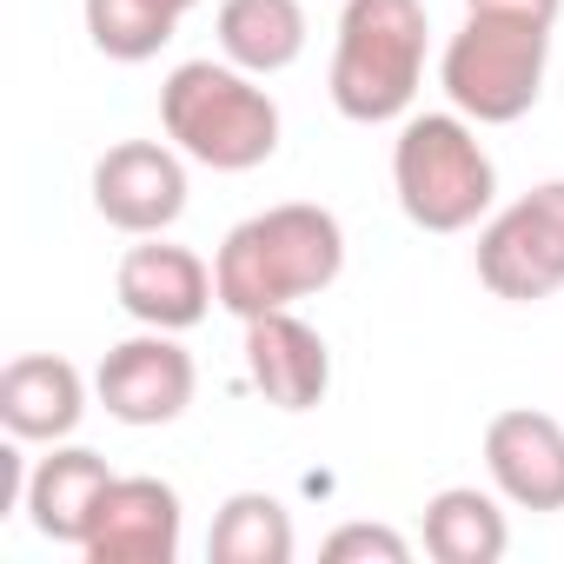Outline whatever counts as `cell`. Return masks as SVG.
<instances>
[{
    "label": "cell",
    "instance_id": "cell-1",
    "mask_svg": "<svg viewBox=\"0 0 564 564\" xmlns=\"http://www.w3.org/2000/svg\"><path fill=\"white\" fill-rule=\"evenodd\" d=\"M339 272H346V226L333 206H313V199H286L239 219L213 252L219 306L239 326L326 293Z\"/></svg>",
    "mask_w": 564,
    "mask_h": 564
},
{
    "label": "cell",
    "instance_id": "cell-2",
    "mask_svg": "<svg viewBox=\"0 0 564 564\" xmlns=\"http://www.w3.org/2000/svg\"><path fill=\"white\" fill-rule=\"evenodd\" d=\"M160 127L166 140L213 173H252L279 153V100L259 87V74L232 61H180L160 87Z\"/></svg>",
    "mask_w": 564,
    "mask_h": 564
},
{
    "label": "cell",
    "instance_id": "cell-3",
    "mask_svg": "<svg viewBox=\"0 0 564 564\" xmlns=\"http://www.w3.org/2000/svg\"><path fill=\"white\" fill-rule=\"evenodd\" d=\"M425 0H346L333 41V107L359 127L405 120L425 87Z\"/></svg>",
    "mask_w": 564,
    "mask_h": 564
},
{
    "label": "cell",
    "instance_id": "cell-4",
    "mask_svg": "<svg viewBox=\"0 0 564 564\" xmlns=\"http://www.w3.org/2000/svg\"><path fill=\"white\" fill-rule=\"evenodd\" d=\"M392 193L419 232H471L498 199V166L458 107L405 113L392 140Z\"/></svg>",
    "mask_w": 564,
    "mask_h": 564
},
{
    "label": "cell",
    "instance_id": "cell-5",
    "mask_svg": "<svg viewBox=\"0 0 564 564\" xmlns=\"http://www.w3.org/2000/svg\"><path fill=\"white\" fill-rule=\"evenodd\" d=\"M551 67V28L511 14H465L438 54V87L471 127H511L538 107Z\"/></svg>",
    "mask_w": 564,
    "mask_h": 564
},
{
    "label": "cell",
    "instance_id": "cell-6",
    "mask_svg": "<svg viewBox=\"0 0 564 564\" xmlns=\"http://www.w3.org/2000/svg\"><path fill=\"white\" fill-rule=\"evenodd\" d=\"M478 286L505 306L564 293V180H544L478 226Z\"/></svg>",
    "mask_w": 564,
    "mask_h": 564
},
{
    "label": "cell",
    "instance_id": "cell-7",
    "mask_svg": "<svg viewBox=\"0 0 564 564\" xmlns=\"http://www.w3.org/2000/svg\"><path fill=\"white\" fill-rule=\"evenodd\" d=\"M193 386H199L193 352L180 346V333H153V326H140L133 339L107 346V359H100V372H94L100 412L120 419V425H133V432L173 425V419L193 405Z\"/></svg>",
    "mask_w": 564,
    "mask_h": 564
},
{
    "label": "cell",
    "instance_id": "cell-8",
    "mask_svg": "<svg viewBox=\"0 0 564 564\" xmlns=\"http://www.w3.org/2000/svg\"><path fill=\"white\" fill-rule=\"evenodd\" d=\"M113 300L133 326L153 333H193L213 306H219V279L193 246H173L166 232H147L140 246L120 252L113 272Z\"/></svg>",
    "mask_w": 564,
    "mask_h": 564
},
{
    "label": "cell",
    "instance_id": "cell-9",
    "mask_svg": "<svg viewBox=\"0 0 564 564\" xmlns=\"http://www.w3.org/2000/svg\"><path fill=\"white\" fill-rule=\"evenodd\" d=\"M94 213L127 232H166L186 213V153L173 140H120L94 160Z\"/></svg>",
    "mask_w": 564,
    "mask_h": 564
},
{
    "label": "cell",
    "instance_id": "cell-10",
    "mask_svg": "<svg viewBox=\"0 0 564 564\" xmlns=\"http://www.w3.org/2000/svg\"><path fill=\"white\" fill-rule=\"evenodd\" d=\"M180 531H186V511H180V491L166 478H113V491L100 498V518L80 544L87 564H173L180 557Z\"/></svg>",
    "mask_w": 564,
    "mask_h": 564
},
{
    "label": "cell",
    "instance_id": "cell-11",
    "mask_svg": "<svg viewBox=\"0 0 564 564\" xmlns=\"http://www.w3.org/2000/svg\"><path fill=\"white\" fill-rule=\"evenodd\" d=\"M246 379L272 412H313L333 392V346L293 306L246 319Z\"/></svg>",
    "mask_w": 564,
    "mask_h": 564
},
{
    "label": "cell",
    "instance_id": "cell-12",
    "mask_svg": "<svg viewBox=\"0 0 564 564\" xmlns=\"http://www.w3.org/2000/svg\"><path fill=\"white\" fill-rule=\"evenodd\" d=\"M485 478L518 511H564V425L511 405L485 425Z\"/></svg>",
    "mask_w": 564,
    "mask_h": 564
},
{
    "label": "cell",
    "instance_id": "cell-13",
    "mask_svg": "<svg viewBox=\"0 0 564 564\" xmlns=\"http://www.w3.org/2000/svg\"><path fill=\"white\" fill-rule=\"evenodd\" d=\"M113 465L94 452V445H47V458H34V471H28V524L47 538V544H87V531H94V518H100V498L113 491Z\"/></svg>",
    "mask_w": 564,
    "mask_h": 564
},
{
    "label": "cell",
    "instance_id": "cell-14",
    "mask_svg": "<svg viewBox=\"0 0 564 564\" xmlns=\"http://www.w3.org/2000/svg\"><path fill=\"white\" fill-rule=\"evenodd\" d=\"M87 419V379L61 352H21L0 372V425L21 445H61Z\"/></svg>",
    "mask_w": 564,
    "mask_h": 564
},
{
    "label": "cell",
    "instance_id": "cell-15",
    "mask_svg": "<svg viewBox=\"0 0 564 564\" xmlns=\"http://www.w3.org/2000/svg\"><path fill=\"white\" fill-rule=\"evenodd\" d=\"M213 34H219V61L272 80V74H286L306 54V34L313 28H306L300 0H219Z\"/></svg>",
    "mask_w": 564,
    "mask_h": 564
},
{
    "label": "cell",
    "instance_id": "cell-16",
    "mask_svg": "<svg viewBox=\"0 0 564 564\" xmlns=\"http://www.w3.org/2000/svg\"><path fill=\"white\" fill-rule=\"evenodd\" d=\"M505 544H511V524H505L498 491L445 485L425 498V551L438 564H498Z\"/></svg>",
    "mask_w": 564,
    "mask_h": 564
},
{
    "label": "cell",
    "instance_id": "cell-17",
    "mask_svg": "<svg viewBox=\"0 0 564 564\" xmlns=\"http://www.w3.org/2000/svg\"><path fill=\"white\" fill-rule=\"evenodd\" d=\"M213 564H293V511L272 491H232L206 531Z\"/></svg>",
    "mask_w": 564,
    "mask_h": 564
},
{
    "label": "cell",
    "instance_id": "cell-18",
    "mask_svg": "<svg viewBox=\"0 0 564 564\" xmlns=\"http://www.w3.org/2000/svg\"><path fill=\"white\" fill-rule=\"evenodd\" d=\"M80 21H87V41L120 67L153 61L180 34V14L166 0H80Z\"/></svg>",
    "mask_w": 564,
    "mask_h": 564
},
{
    "label": "cell",
    "instance_id": "cell-19",
    "mask_svg": "<svg viewBox=\"0 0 564 564\" xmlns=\"http://www.w3.org/2000/svg\"><path fill=\"white\" fill-rule=\"evenodd\" d=\"M319 551H326L333 564H352V557H366V564H372V557H379V564H405V557H412V544H405L392 524H339Z\"/></svg>",
    "mask_w": 564,
    "mask_h": 564
},
{
    "label": "cell",
    "instance_id": "cell-20",
    "mask_svg": "<svg viewBox=\"0 0 564 564\" xmlns=\"http://www.w3.org/2000/svg\"><path fill=\"white\" fill-rule=\"evenodd\" d=\"M465 14H511V21H538V28H557L564 0H465Z\"/></svg>",
    "mask_w": 564,
    "mask_h": 564
},
{
    "label": "cell",
    "instance_id": "cell-21",
    "mask_svg": "<svg viewBox=\"0 0 564 564\" xmlns=\"http://www.w3.org/2000/svg\"><path fill=\"white\" fill-rule=\"evenodd\" d=\"M166 8H173V14H180V21H186V14H193V8H199V0H166Z\"/></svg>",
    "mask_w": 564,
    "mask_h": 564
}]
</instances>
